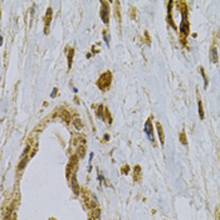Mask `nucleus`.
Listing matches in <instances>:
<instances>
[{"instance_id":"17","label":"nucleus","mask_w":220,"mask_h":220,"mask_svg":"<svg viewBox=\"0 0 220 220\" xmlns=\"http://www.w3.org/2000/svg\"><path fill=\"white\" fill-rule=\"evenodd\" d=\"M103 38H104V42H106V44H107V45H109V43H108V39H107V35H106V32H103Z\"/></svg>"},{"instance_id":"9","label":"nucleus","mask_w":220,"mask_h":220,"mask_svg":"<svg viewBox=\"0 0 220 220\" xmlns=\"http://www.w3.org/2000/svg\"><path fill=\"white\" fill-rule=\"evenodd\" d=\"M28 160H29V157L26 156V155H23V158H21L20 164L18 165V170H19V171H21V170L25 167V165H26V162H28Z\"/></svg>"},{"instance_id":"14","label":"nucleus","mask_w":220,"mask_h":220,"mask_svg":"<svg viewBox=\"0 0 220 220\" xmlns=\"http://www.w3.org/2000/svg\"><path fill=\"white\" fill-rule=\"evenodd\" d=\"M138 172H141V167L136 166L135 167V180H138Z\"/></svg>"},{"instance_id":"13","label":"nucleus","mask_w":220,"mask_h":220,"mask_svg":"<svg viewBox=\"0 0 220 220\" xmlns=\"http://www.w3.org/2000/svg\"><path fill=\"white\" fill-rule=\"evenodd\" d=\"M97 218H100V209H94V210H92V214H91V219H92V220L97 219Z\"/></svg>"},{"instance_id":"15","label":"nucleus","mask_w":220,"mask_h":220,"mask_svg":"<svg viewBox=\"0 0 220 220\" xmlns=\"http://www.w3.org/2000/svg\"><path fill=\"white\" fill-rule=\"evenodd\" d=\"M200 73H201V75H203L204 82H205V87H206V86H208V79H206V75H205V73H204V68H203V67H200Z\"/></svg>"},{"instance_id":"6","label":"nucleus","mask_w":220,"mask_h":220,"mask_svg":"<svg viewBox=\"0 0 220 220\" xmlns=\"http://www.w3.org/2000/svg\"><path fill=\"white\" fill-rule=\"evenodd\" d=\"M102 5H103V8L101 9V17L102 19H103L104 24H108V9H107V3H102Z\"/></svg>"},{"instance_id":"7","label":"nucleus","mask_w":220,"mask_h":220,"mask_svg":"<svg viewBox=\"0 0 220 220\" xmlns=\"http://www.w3.org/2000/svg\"><path fill=\"white\" fill-rule=\"evenodd\" d=\"M156 128H157V134H158V137H160V142L164 143L165 142V135H164V131H162V126L160 122L156 123Z\"/></svg>"},{"instance_id":"2","label":"nucleus","mask_w":220,"mask_h":220,"mask_svg":"<svg viewBox=\"0 0 220 220\" xmlns=\"http://www.w3.org/2000/svg\"><path fill=\"white\" fill-rule=\"evenodd\" d=\"M145 132H146L147 137L150 138V141L154 142L155 138H154V131H152V122H151V117L146 121V123H145Z\"/></svg>"},{"instance_id":"8","label":"nucleus","mask_w":220,"mask_h":220,"mask_svg":"<svg viewBox=\"0 0 220 220\" xmlns=\"http://www.w3.org/2000/svg\"><path fill=\"white\" fill-rule=\"evenodd\" d=\"M71 184H72V187H73V190L75 194H79V191H81V189H79L78 184H77V179H75V175L72 176V180H71Z\"/></svg>"},{"instance_id":"1","label":"nucleus","mask_w":220,"mask_h":220,"mask_svg":"<svg viewBox=\"0 0 220 220\" xmlns=\"http://www.w3.org/2000/svg\"><path fill=\"white\" fill-rule=\"evenodd\" d=\"M111 82H112V74L111 72H104L103 74H101V77L98 78V82H97V86L100 87L102 91H106L111 86Z\"/></svg>"},{"instance_id":"11","label":"nucleus","mask_w":220,"mask_h":220,"mask_svg":"<svg viewBox=\"0 0 220 220\" xmlns=\"http://www.w3.org/2000/svg\"><path fill=\"white\" fill-rule=\"evenodd\" d=\"M198 107H199V116H200V118H204V109H203V102L201 100H198Z\"/></svg>"},{"instance_id":"4","label":"nucleus","mask_w":220,"mask_h":220,"mask_svg":"<svg viewBox=\"0 0 220 220\" xmlns=\"http://www.w3.org/2000/svg\"><path fill=\"white\" fill-rule=\"evenodd\" d=\"M45 20H44V33L48 34V28H49V24H51V20H52V8H48L47 13H45Z\"/></svg>"},{"instance_id":"19","label":"nucleus","mask_w":220,"mask_h":220,"mask_svg":"<svg viewBox=\"0 0 220 220\" xmlns=\"http://www.w3.org/2000/svg\"><path fill=\"white\" fill-rule=\"evenodd\" d=\"M55 93H57V88H54V91H53V93H52V97H54V96H55Z\"/></svg>"},{"instance_id":"5","label":"nucleus","mask_w":220,"mask_h":220,"mask_svg":"<svg viewBox=\"0 0 220 220\" xmlns=\"http://www.w3.org/2000/svg\"><path fill=\"white\" fill-rule=\"evenodd\" d=\"M89 195H91V192H86L84 194V200H86V204H87V206L89 208V209H93V208H96L97 206V201H96V198H92V200L89 199Z\"/></svg>"},{"instance_id":"12","label":"nucleus","mask_w":220,"mask_h":220,"mask_svg":"<svg viewBox=\"0 0 220 220\" xmlns=\"http://www.w3.org/2000/svg\"><path fill=\"white\" fill-rule=\"evenodd\" d=\"M211 59H213V62H214V63H217V62H218L219 57H218V51H217V48H213V49H211Z\"/></svg>"},{"instance_id":"16","label":"nucleus","mask_w":220,"mask_h":220,"mask_svg":"<svg viewBox=\"0 0 220 220\" xmlns=\"http://www.w3.org/2000/svg\"><path fill=\"white\" fill-rule=\"evenodd\" d=\"M180 138H181V142H183L184 145H186L187 142H186V137H185V134H184V132H181V137H180Z\"/></svg>"},{"instance_id":"18","label":"nucleus","mask_w":220,"mask_h":220,"mask_svg":"<svg viewBox=\"0 0 220 220\" xmlns=\"http://www.w3.org/2000/svg\"><path fill=\"white\" fill-rule=\"evenodd\" d=\"M74 123H75V126H77V127H81V122H78V120L74 121Z\"/></svg>"},{"instance_id":"3","label":"nucleus","mask_w":220,"mask_h":220,"mask_svg":"<svg viewBox=\"0 0 220 220\" xmlns=\"http://www.w3.org/2000/svg\"><path fill=\"white\" fill-rule=\"evenodd\" d=\"M189 28H190V25H189V21L186 19V13H184L183 14V21H181V24H180V32L183 33L184 35H187Z\"/></svg>"},{"instance_id":"10","label":"nucleus","mask_w":220,"mask_h":220,"mask_svg":"<svg viewBox=\"0 0 220 220\" xmlns=\"http://www.w3.org/2000/svg\"><path fill=\"white\" fill-rule=\"evenodd\" d=\"M69 52H68V68L72 67V60H73V55H74V51L73 48H68Z\"/></svg>"}]
</instances>
